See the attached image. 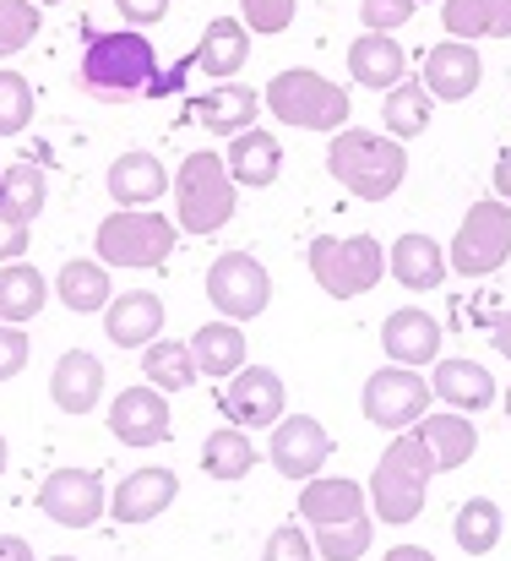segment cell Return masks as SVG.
<instances>
[{
  "label": "cell",
  "mask_w": 511,
  "mask_h": 561,
  "mask_svg": "<svg viewBox=\"0 0 511 561\" xmlns=\"http://www.w3.org/2000/svg\"><path fill=\"white\" fill-rule=\"evenodd\" d=\"M22 366H27V333L16 322H0V381L22 376Z\"/></svg>",
  "instance_id": "ee69618b"
},
{
  "label": "cell",
  "mask_w": 511,
  "mask_h": 561,
  "mask_svg": "<svg viewBox=\"0 0 511 561\" xmlns=\"http://www.w3.org/2000/svg\"><path fill=\"white\" fill-rule=\"evenodd\" d=\"M446 256H452V273H463V278H485V273L507 267V256H511V202L507 196L474 202L463 213Z\"/></svg>",
  "instance_id": "ba28073f"
},
{
  "label": "cell",
  "mask_w": 511,
  "mask_h": 561,
  "mask_svg": "<svg viewBox=\"0 0 511 561\" xmlns=\"http://www.w3.org/2000/svg\"><path fill=\"white\" fill-rule=\"evenodd\" d=\"M190 60H196V71H207V77L229 82V77L251 60V27H245V22H234V16H212V22L201 27V38H196Z\"/></svg>",
  "instance_id": "603a6c76"
},
{
  "label": "cell",
  "mask_w": 511,
  "mask_h": 561,
  "mask_svg": "<svg viewBox=\"0 0 511 561\" xmlns=\"http://www.w3.org/2000/svg\"><path fill=\"white\" fill-rule=\"evenodd\" d=\"M305 267L311 278L333 295V300H353V295H370L381 284L386 267V251L375 234H353V240H333V234H316L305 245Z\"/></svg>",
  "instance_id": "52a82bcc"
},
{
  "label": "cell",
  "mask_w": 511,
  "mask_h": 561,
  "mask_svg": "<svg viewBox=\"0 0 511 561\" xmlns=\"http://www.w3.org/2000/svg\"><path fill=\"white\" fill-rule=\"evenodd\" d=\"M496 196H507L511 202V148L507 153H496Z\"/></svg>",
  "instance_id": "681fc988"
},
{
  "label": "cell",
  "mask_w": 511,
  "mask_h": 561,
  "mask_svg": "<svg viewBox=\"0 0 511 561\" xmlns=\"http://www.w3.org/2000/svg\"><path fill=\"white\" fill-rule=\"evenodd\" d=\"M501 535H507V518H501V507H496L490 496L463 502L457 518H452V540H457V551H468V557H490V551L501 546Z\"/></svg>",
  "instance_id": "e575fe53"
},
{
  "label": "cell",
  "mask_w": 511,
  "mask_h": 561,
  "mask_svg": "<svg viewBox=\"0 0 511 561\" xmlns=\"http://www.w3.org/2000/svg\"><path fill=\"white\" fill-rule=\"evenodd\" d=\"M159 77V49L142 27H93L82 22V66H77V82L104 99V104H131V99H148Z\"/></svg>",
  "instance_id": "6da1fadb"
},
{
  "label": "cell",
  "mask_w": 511,
  "mask_h": 561,
  "mask_svg": "<svg viewBox=\"0 0 511 561\" xmlns=\"http://www.w3.org/2000/svg\"><path fill=\"white\" fill-rule=\"evenodd\" d=\"M441 474L435 453L425 447L419 431H397L392 447L381 453L375 474H370V507L381 524H414L425 513V491Z\"/></svg>",
  "instance_id": "3957f363"
},
{
  "label": "cell",
  "mask_w": 511,
  "mask_h": 561,
  "mask_svg": "<svg viewBox=\"0 0 511 561\" xmlns=\"http://www.w3.org/2000/svg\"><path fill=\"white\" fill-rule=\"evenodd\" d=\"M5 463H11V447H5V436H0V474H5Z\"/></svg>",
  "instance_id": "816d5d0a"
},
{
  "label": "cell",
  "mask_w": 511,
  "mask_h": 561,
  "mask_svg": "<svg viewBox=\"0 0 511 561\" xmlns=\"http://www.w3.org/2000/svg\"><path fill=\"white\" fill-rule=\"evenodd\" d=\"M49 398L60 414H93V403L104 398V360L93 350H66L49 371Z\"/></svg>",
  "instance_id": "44dd1931"
},
{
  "label": "cell",
  "mask_w": 511,
  "mask_h": 561,
  "mask_svg": "<svg viewBox=\"0 0 511 561\" xmlns=\"http://www.w3.org/2000/svg\"><path fill=\"white\" fill-rule=\"evenodd\" d=\"M256 463H262V453H256V442H251L245 425L229 420V425L207 431V442H201V469H207L212 480H245Z\"/></svg>",
  "instance_id": "f546056e"
},
{
  "label": "cell",
  "mask_w": 511,
  "mask_h": 561,
  "mask_svg": "<svg viewBox=\"0 0 511 561\" xmlns=\"http://www.w3.org/2000/svg\"><path fill=\"white\" fill-rule=\"evenodd\" d=\"M267 110L294 131H342L348 126V88L327 82L311 66H289L267 82Z\"/></svg>",
  "instance_id": "5b68a950"
},
{
  "label": "cell",
  "mask_w": 511,
  "mask_h": 561,
  "mask_svg": "<svg viewBox=\"0 0 511 561\" xmlns=\"http://www.w3.org/2000/svg\"><path fill=\"white\" fill-rule=\"evenodd\" d=\"M386 267L403 289H441V278L452 273V256L441 251V240L430 234H397V245L386 251Z\"/></svg>",
  "instance_id": "cb8c5ba5"
},
{
  "label": "cell",
  "mask_w": 511,
  "mask_h": 561,
  "mask_svg": "<svg viewBox=\"0 0 511 561\" xmlns=\"http://www.w3.org/2000/svg\"><path fill=\"white\" fill-rule=\"evenodd\" d=\"M419 82H425L441 104H463L468 93H479V82H485V60H479V49H474L468 38H441V44L425 55Z\"/></svg>",
  "instance_id": "9a60e30c"
},
{
  "label": "cell",
  "mask_w": 511,
  "mask_h": 561,
  "mask_svg": "<svg viewBox=\"0 0 511 561\" xmlns=\"http://www.w3.org/2000/svg\"><path fill=\"white\" fill-rule=\"evenodd\" d=\"M223 414L245 431H267L283 420V376L272 366H245L223 387Z\"/></svg>",
  "instance_id": "5bb4252c"
},
{
  "label": "cell",
  "mask_w": 511,
  "mask_h": 561,
  "mask_svg": "<svg viewBox=\"0 0 511 561\" xmlns=\"http://www.w3.org/2000/svg\"><path fill=\"white\" fill-rule=\"evenodd\" d=\"M381 350H386V360L414 366V371L435 366L441 360V322L430 311H419V306H403V311H392L381 322Z\"/></svg>",
  "instance_id": "2e32d148"
},
{
  "label": "cell",
  "mask_w": 511,
  "mask_h": 561,
  "mask_svg": "<svg viewBox=\"0 0 511 561\" xmlns=\"http://www.w3.org/2000/svg\"><path fill=\"white\" fill-rule=\"evenodd\" d=\"M0 561H38L22 535H0Z\"/></svg>",
  "instance_id": "c3c4849f"
},
{
  "label": "cell",
  "mask_w": 511,
  "mask_h": 561,
  "mask_svg": "<svg viewBox=\"0 0 511 561\" xmlns=\"http://www.w3.org/2000/svg\"><path fill=\"white\" fill-rule=\"evenodd\" d=\"M294 5L300 0H240V11H245V27L251 33H283L289 22H294Z\"/></svg>",
  "instance_id": "b9f144b4"
},
{
  "label": "cell",
  "mask_w": 511,
  "mask_h": 561,
  "mask_svg": "<svg viewBox=\"0 0 511 561\" xmlns=\"http://www.w3.org/2000/svg\"><path fill=\"white\" fill-rule=\"evenodd\" d=\"M49 300V284L33 262H0V322H33Z\"/></svg>",
  "instance_id": "836d02e7"
},
{
  "label": "cell",
  "mask_w": 511,
  "mask_h": 561,
  "mask_svg": "<svg viewBox=\"0 0 511 561\" xmlns=\"http://www.w3.org/2000/svg\"><path fill=\"white\" fill-rule=\"evenodd\" d=\"M109 431H115V442H126V447H159V442H170V431H174L170 392L153 387V381H137V387L115 392V403H109Z\"/></svg>",
  "instance_id": "4fadbf2b"
},
{
  "label": "cell",
  "mask_w": 511,
  "mask_h": 561,
  "mask_svg": "<svg viewBox=\"0 0 511 561\" xmlns=\"http://www.w3.org/2000/svg\"><path fill=\"white\" fill-rule=\"evenodd\" d=\"M414 5L419 0H359V22H364V33H392L414 16Z\"/></svg>",
  "instance_id": "7bdbcfd3"
},
{
  "label": "cell",
  "mask_w": 511,
  "mask_h": 561,
  "mask_svg": "<svg viewBox=\"0 0 511 561\" xmlns=\"http://www.w3.org/2000/svg\"><path fill=\"white\" fill-rule=\"evenodd\" d=\"M441 22L452 38H511V0H441Z\"/></svg>",
  "instance_id": "4dcf8cb0"
},
{
  "label": "cell",
  "mask_w": 511,
  "mask_h": 561,
  "mask_svg": "<svg viewBox=\"0 0 511 561\" xmlns=\"http://www.w3.org/2000/svg\"><path fill=\"white\" fill-rule=\"evenodd\" d=\"M223 159H229V175H234L240 186H256V191H267L278 181V170H283V148H278V137L262 131V126L229 137V153H223Z\"/></svg>",
  "instance_id": "f1b7e54d"
},
{
  "label": "cell",
  "mask_w": 511,
  "mask_h": 561,
  "mask_svg": "<svg viewBox=\"0 0 511 561\" xmlns=\"http://www.w3.org/2000/svg\"><path fill=\"white\" fill-rule=\"evenodd\" d=\"M49 561H77V557H49Z\"/></svg>",
  "instance_id": "11a10c76"
},
{
  "label": "cell",
  "mask_w": 511,
  "mask_h": 561,
  "mask_svg": "<svg viewBox=\"0 0 511 561\" xmlns=\"http://www.w3.org/2000/svg\"><path fill=\"white\" fill-rule=\"evenodd\" d=\"M348 77L359 88H375V93H392L403 77H408V55L392 33H359L348 44Z\"/></svg>",
  "instance_id": "7402d4cb"
},
{
  "label": "cell",
  "mask_w": 511,
  "mask_h": 561,
  "mask_svg": "<svg viewBox=\"0 0 511 561\" xmlns=\"http://www.w3.org/2000/svg\"><path fill=\"white\" fill-rule=\"evenodd\" d=\"M419 436H425V447L435 453V463H441V474L446 469H463L468 458H474V447H479V431H474V420L463 414V409H435V414H425L419 425H414Z\"/></svg>",
  "instance_id": "83f0119b"
},
{
  "label": "cell",
  "mask_w": 511,
  "mask_h": 561,
  "mask_svg": "<svg viewBox=\"0 0 511 561\" xmlns=\"http://www.w3.org/2000/svg\"><path fill=\"white\" fill-rule=\"evenodd\" d=\"M300 518L311 529H327V524H353V518H370V491L342 480V474H316L300 485Z\"/></svg>",
  "instance_id": "e0dca14e"
},
{
  "label": "cell",
  "mask_w": 511,
  "mask_h": 561,
  "mask_svg": "<svg viewBox=\"0 0 511 561\" xmlns=\"http://www.w3.org/2000/svg\"><path fill=\"white\" fill-rule=\"evenodd\" d=\"M33 126V88L22 71H0V137H22Z\"/></svg>",
  "instance_id": "ab89813d"
},
{
  "label": "cell",
  "mask_w": 511,
  "mask_h": 561,
  "mask_svg": "<svg viewBox=\"0 0 511 561\" xmlns=\"http://www.w3.org/2000/svg\"><path fill=\"white\" fill-rule=\"evenodd\" d=\"M311 535H316L322 561H359L370 551L375 524H370V518H353V524H327V529H311Z\"/></svg>",
  "instance_id": "f35d334b"
},
{
  "label": "cell",
  "mask_w": 511,
  "mask_h": 561,
  "mask_svg": "<svg viewBox=\"0 0 511 561\" xmlns=\"http://www.w3.org/2000/svg\"><path fill=\"white\" fill-rule=\"evenodd\" d=\"M104 333H109V344H120V350H148V344L164 333V300H159L153 289H126V295H115L109 311H104Z\"/></svg>",
  "instance_id": "ffe728a7"
},
{
  "label": "cell",
  "mask_w": 511,
  "mask_h": 561,
  "mask_svg": "<svg viewBox=\"0 0 511 561\" xmlns=\"http://www.w3.org/2000/svg\"><path fill=\"white\" fill-rule=\"evenodd\" d=\"M38 513L60 529H93L104 513H109V491L98 480V469H55L44 485H38Z\"/></svg>",
  "instance_id": "8fae6325"
},
{
  "label": "cell",
  "mask_w": 511,
  "mask_h": 561,
  "mask_svg": "<svg viewBox=\"0 0 511 561\" xmlns=\"http://www.w3.org/2000/svg\"><path fill=\"white\" fill-rule=\"evenodd\" d=\"M55 295H60V306H66V311H77V317L109 311V300H115L109 262H104V256H77V262H66V267H60V278H55Z\"/></svg>",
  "instance_id": "4316f807"
},
{
  "label": "cell",
  "mask_w": 511,
  "mask_h": 561,
  "mask_svg": "<svg viewBox=\"0 0 511 561\" xmlns=\"http://www.w3.org/2000/svg\"><path fill=\"white\" fill-rule=\"evenodd\" d=\"M267 458H272V469L283 474V480H316L322 474V463L333 458V436H327V425L322 420H311V414H283L278 425H272V436H267Z\"/></svg>",
  "instance_id": "7c38bea8"
},
{
  "label": "cell",
  "mask_w": 511,
  "mask_h": 561,
  "mask_svg": "<svg viewBox=\"0 0 511 561\" xmlns=\"http://www.w3.org/2000/svg\"><path fill=\"white\" fill-rule=\"evenodd\" d=\"M386 561H435L425 546H397V551H386Z\"/></svg>",
  "instance_id": "f907efd6"
},
{
  "label": "cell",
  "mask_w": 511,
  "mask_h": 561,
  "mask_svg": "<svg viewBox=\"0 0 511 561\" xmlns=\"http://www.w3.org/2000/svg\"><path fill=\"white\" fill-rule=\"evenodd\" d=\"M115 5H120L126 27H153V22H164V11H170V0H115Z\"/></svg>",
  "instance_id": "bcb514c9"
},
{
  "label": "cell",
  "mask_w": 511,
  "mask_h": 561,
  "mask_svg": "<svg viewBox=\"0 0 511 561\" xmlns=\"http://www.w3.org/2000/svg\"><path fill=\"white\" fill-rule=\"evenodd\" d=\"M0 202L16 213V218H38L44 213V202H49V181H44V170L38 164H11V170H0Z\"/></svg>",
  "instance_id": "8d00e7d4"
},
{
  "label": "cell",
  "mask_w": 511,
  "mask_h": 561,
  "mask_svg": "<svg viewBox=\"0 0 511 561\" xmlns=\"http://www.w3.org/2000/svg\"><path fill=\"white\" fill-rule=\"evenodd\" d=\"M142 376L153 381V387H164V392H185V387H196V350L190 344H179V339H153L148 350H142Z\"/></svg>",
  "instance_id": "d590c367"
},
{
  "label": "cell",
  "mask_w": 511,
  "mask_h": 561,
  "mask_svg": "<svg viewBox=\"0 0 511 561\" xmlns=\"http://www.w3.org/2000/svg\"><path fill=\"white\" fill-rule=\"evenodd\" d=\"M174 240H179V218H164L153 207H115L98 224L93 251L109 267H159V262H170Z\"/></svg>",
  "instance_id": "8992f818"
},
{
  "label": "cell",
  "mask_w": 511,
  "mask_h": 561,
  "mask_svg": "<svg viewBox=\"0 0 511 561\" xmlns=\"http://www.w3.org/2000/svg\"><path fill=\"white\" fill-rule=\"evenodd\" d=\"M490 344H496L501 360H511V311H496V317H490Z\"/></svg>",
  "instance_id": "7dc6e473"
},
{
  "label": "cell",
  "mask_w": 511,
  "mask_h": 561,
  "mask_svg": "<svg viewBox=\"0 0 511 561\" xmlns=\"http://www.w3.org/2000/svg\"><path fill=\"white\" fill-rule=\"evenodd\" d=\"M190 115H196V126L212 131V137H240V131L256 126L262 93L245 88V82H218V88H207L201 99H190Z\"/></svg>",
  "instance_id": "d6986e66"
},
{
  "label": "cell",
  "mask_w": 511,
  "mask_h": 561,
  "mask_svg": "<svg viewBox=\"0 0 511 561\" xmlns=\"http://www.w3.org/2000/svg\"><path fill=\"white\" fill-rule=\"evenodd\" d=\"M109 202H120V207H153L164 191H170V170L153 159V153H142V148H131V153H120L115 164H109Z\"/></svg>",
  "instance_id": "484cf974"
},
{
  "label": "cell",
  "mask_w": 511,
  "mask_h": 561,
  "mask_svg": "<svg viewBox=\"0 0 511 561\" xmlns=\"http://www.w3.org/2000/svg\"><path fill=\"white\" fill-rule=\"evenodd\" d=\"M430 115H435V93L425 88V82H397L392 93H386V104H381V126H386V137H397V142H408V137H425L430 131Z\"/></svg>",
  "instance_id": "d6a6232c"
},
{
  "label": "cell",
  "mask_w": 511,
  "mask_h": 561,
  "mask_svg": "<svg viewBox=\"0 0 511 561\" xmlns=\"http://www.w3.org/2000/svg\"><path fill=\"white\" fill-rule=\"evenodd\" d=\"M507 420H511V387H507Z\"/></svg>",
  "instance_id": "f5cc1de1"
},
{
  "label": "cell",
  "mask_w": 511,
  "mask_h": 561,
  "mask_svg": "<svg viewBox=\"0 0 511 561\" xmlns=\"http://www.w3.org/2000/svg\"><path fill=\"white\" fill-rule=\"evenodd\" d=\"M207 300L218 306V317L229 322H251L267 311L272 300V278L267 267L251 256V251H223L212 267H207Z\"/></svg>",
  "instance_id": "30bf717a"
},
{
  "label": "cell",
  "mask_w": 511,
  "mask_h": 561,
  "mask_svg": "<svg viewBox=\"0 0 511 561\" xmlns=\"http://www.w3.org/2000/svg\"><path fill=\"white\" fill-rule=\"evenodd\" d=\"M38 5H60V0H38Z\"/></svg>",
  "instance_id": "db71d44e"
},
{
  "label": "cell",
  "mask_w": 511,
  "mask_h": 561,
  "mask_svg": "<svg viewBox=\"0 0 511 561\" xmlns=\"http://www.w3.org/2000/svg\"><path fill=\"white\" fill-rule=\"evenodd\" d=\"M38 22H44V5L38 0H0V60L27 49L38 38Z\"/></svg>",
  "instance_id": "74e56055"
},
{
  "label": "cell",
  "mask_w": 511,
  "mask_h": 561,
  "mask_svg": "<svg viewBox=\"0 0 511 561\" xmlns=\"http://www.w3.org/2000/svg\"><path fill=\"white\" fill-rule=\"evenodd\" d=\"M316 535H305L300 524H283V529H272L267 535V546H262V561H316Z\"/></svg>",
  "instance_id": "60d3db41"
},
{
  "label": "cell",
  "mask_w": 511,
  "mask_h": 561,
  "mask_svg": "<svg viewBox=\"0 0 511 561\" xmlns=\"http://www.w3.org/2000/svg\"><path fill=\"white\" fill-rule=\"evenodd\" d=\"M174 496H179V474L153 463V469L126 474V480L109 491V513H115L120 524H153L164 507H174Z\"/></svg>",
  "instance_id": "ac0fdd59"
},
{
  "label": "cell",
  "mask_w": 511,
  "mask_h": 561,
  "mask_svg": "<svg viewBox=\"0 0 511 561\" xmlns=\"http://www.w3.org/2000/svg\"><path fill=\"white\" fill-rule=\"evenodd\" d=\"M22 251H27V218H16L0 202V262H22Z\"/></svg>",
  "instance_id": "f6af8a7d"
},
{
  "label": "cell",
  "mask_w": 511,
  "mask_h": 561,
  "mask_svg": "<svg viewBox=\"0 0 511 561\" xmlns=\"http://www.w3.org/2000/svg\"><path fill=\"white\" fill-rule=\"evenodd\" d=\"M190 350H196L201 376H218V381H223V376L245 371V333H240V322H229V317L196 328V333H190Z\"/></svg>",
  "instance_id": "1f68e13d"
},
{
  "label": "cell",
  "mask_w": 511,
  "mask_h": 561,
  "mask_svg": "<svg viewBox=\"0 0 511 561\" xmlns=\"http://www.w3.org/2000/svg\"><path fill=\"white\" fill-rule=\"evenodd\" d=\"M430 398H435V387L414 366L386 360L381 371H370V381H364V420L397 436V431H414L430 414Z\"/></svg>",
  "instance_id": "9c48e42d"
},
{
  "label": "cell",
  "mask_w": 511,
  "mask_h": 561,
  "mask_svg": "<svg viewBox=\"0 0 511 561\" xmlns=\"http://www.w3.org/2000/svg\"><path fill=\"white\" fill-rule=\"evenodd\" d=\"M240 207V181L229 175V159L223 153H190L179 159V175H174V218L185 234H218Z\"/></svg>",
  "instance_id": "277c9868"
},
{
  "label": "cell",
  "mask_w": 511,
  "mask_h": 561,
  "mask_svg": "<svg viewBox=\"0 0 511 561\" xmlns=\"http://www.w3.org/2000/svg\"><path fill=\"white\" fill-rule=\"evenodd\" d=\"M327 170L348 196L359 202H386L392 191L408 181V153L397 137L386 131H359V126H342L333 131V148H327Z\"/></svg>",
  "instance_id": "7a4b0ae2"
},
{
  "label": "cell",
  "mask_w": 511,
  "mask_h": 561,
  "mask_svg": "<svg viewBox=\"0 0 511 561\" xmlns=\"http://www.w3.org/2000/svg\"><path fill=\"white\" fill-rule=\"evenodd\" d=\"M430 387H435V398H441L446 409H463V414H479V409L496 403V376L485 371L479 360H463V355L435 360Z\"/></svg>",
  "instance_id": "d4e9b609"
}]
</instances>
